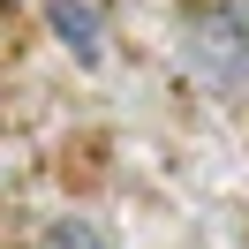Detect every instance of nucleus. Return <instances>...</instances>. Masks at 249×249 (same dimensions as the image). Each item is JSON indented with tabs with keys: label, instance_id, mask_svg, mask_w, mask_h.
Listing matches in <instances>:
<instances>
[{
	"label": "nucleus",
	"instance_id": "1",
	"mask_svg": "<svg viewBox=\"0 0 249 249\" xmlns=\"http://www.w3.org/2000/svg\"><path fill=\"white\" fill-rule=\"evenodd\" d=\"M189 68L212 83H249V0H219L189 23Z\"/></svg>",
	"mask_w": 249,
	"mask_h": 249
},
{
	"label": "nucleus",
	"instance_id": "2",
	"mask_svg": "<svg viewBox=\"0 0 249 249\" xmlns=\"http://www.w3.org/2000/svg\"><path fill=\"white\" fill-rule=\"evenodd\" d=\"M53 31L91 61V53H98V8H91V0H53Z\"/></svg>",
	"mask_w": 249,
	"mask_h": 249
},
{
	"label": "nucleus",
	"instance_id": "3",
	"mask_svg": "<svg viewBox=\"0 0 249 249\" xmlns=\"http://www.w3.org/2000/svg\"><path fill=\"white\" fill-rule=\"evenodd\" d=\"M46 249H121V242H113V234H98L91 219H53Z\"/></svg>",
	"mask_w": 249,
	"mask_h": 249
},
{
	"label": "nucleus",
	"instance_id": "4",
	"mask_svg": "<svg viewBox=\"0 0 249 249\" xmlns=\"http://www.w3.org/2000/svg\"><path fill=\"white\" fill-rule=\"evenodd\" d=\"M0 8H16V0H0Z\"/></svg>",
	"mask_w": 249,
	"mask_h": 249
}]
</instances>
